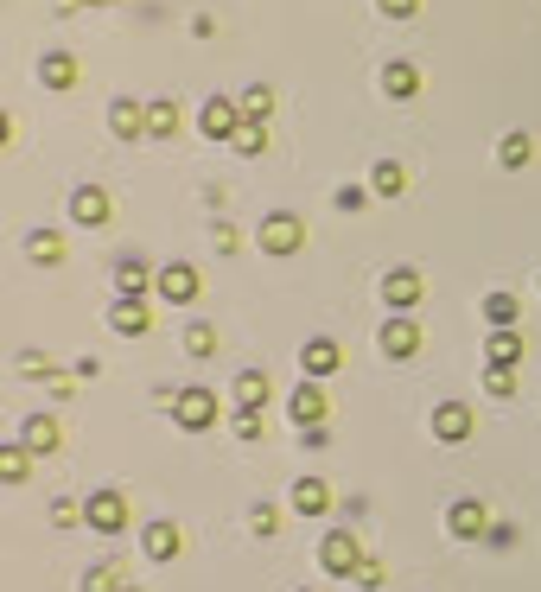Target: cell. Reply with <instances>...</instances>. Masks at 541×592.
<instances>
[{
  "label": "cell",
  "instance_id": "obj_1",
  "mask_svg": "<svg viewBox=\"0 0 541 592\" xmlns=\"http://www.w3.org/2000/svg\"><path fill=\"white\" fill-rule=\"evenodd\" d=\"M363 561H370V554L357 548V535H351V529H331L325 542H319V567L331 573V580H357Z\"/></svg>",
  "mask_w": 541,
  "mask_h": 592
},
{
  "label": "cell",
  "instance_id": "obj_2",
  "mask_svg": "<svg viewBox=\"0 0 541 592\" xmlns=\"http://www.w3.org/2000/svg\"><path fill=\"white\" fill-rule=\"evenodd\" d=\"M255 242H261V255H293V249L306 242V223L293 217V211H274V217L255 230Z\"/></svg>",
  "mask_w": 541,
  "mask_h": 592
},
{
  "label": "cell",
  "instance_id": "obj_3",
  "mask_svg": "<svg viewBox=\"0 0 541 592\" xmlns=\"http://www.w3.org/2000/svg\"><path fill=\"white\" fill-rule=\"evenodd\" d=\"M172 421H179L185 433H211V427H217V395H211V389H179Z\"/></svg>",
  "mask_w": 541,
  "mask_h": 592
},
{
  "label": "cell",
  "instance_id": "obj_4",
  "mask_svg": "<svg viewBox=\"0 0 541 592\" xmlns=\"http://www.w3.org/2000/svg\"><path fill=\"white\" fill-rule=\"evenodd\" d=\"M153 293H160L166 306H191L198 300V268H191V261H166V268L153 274Z\"/></svg>",
  "mask_w": 541,
  "mask_h": 592
},
{
  "label": "cell",
  "instance_id": "obj_5",
  "mask_svg": "<svg viewBox=\"0 0 541 592\" xmlns=\"http://www.w3.org/2000/svg\"><path fill=\"white\" fill-rule=\"evenodd\" d=\"M83 522H90L96 535H121V529H128V497H121V491H96L90 503H83Z\"/></svg>",
  "mask_w": 541,
  "mask_h": 592
},
{
  "label": "cell",
  "instance_id": "obj_6",
  "mask_svg": "<svg viewBox=\"0 0 541 592\" xmlns=\"http://www.w3.org/2000/svg\"><path fill=\"white\" fill-rule=\"evenodd\" d=\"M382 306H389L395 319H408V312L421 306V274H414V268H389V274H382Z\"/></svg>",
  "mask_w": 541,
  "mask_h": 592
},
{
  "label": "cell",
  "instance_id": "obj_7",
  "mask_svg": "<svg viewBox=\"0 0 541 592\" xmlns=\"http://www.w3.org/2000/svg\"><path fill=\"white\" fill-rule=\"evenodd\" d=\"M242 102H230V96H211V102H204V109H198V128L204 134H211V141H236V134H242Z\"/></svg>",
  "mask_w": 541,
  "mask_h": 592
},
{
  "label": "cell",
  "instance_id": "obj_8",
  "mask_svg": "<svg viewBox=\"0 0 541 592\" xmlns=\"http://www.w3.org/2000/svg\"><path fill=\"white\" fill-rule=\"evenodd\" d=\"M325 389H319V382H312V376H300V389H293L287 395V414H293V427H325Z\"/></svg>",
  "mask_w": 541,
  "mask_h": 592
},
{
  "label": "cell",
  "instance_id": "obj_9",
  "mask_svg": "<svg viewBox=\"0 0 541 592\" xmlns=\"http://www.w3.org/2000/svg\"><path fill=\"white\" fill-rule=\"evenodd\" d=\"M109 325L121 338H141L147 325H153V312H147V293H115V306H109Z\"/></svg>",
  "mask_w": 541,
  "mask_h": 592
},
{
  "label": "cell",
  "instance_id": "obj_10",
  "mask_svg": "<svg viewBox=\"0 0 541 592\" xmlns=\"http://www.w3.org/2000/svg\"><path fill=\"white\" fill-rule=\"evenodd\" d=\"M446 529L459 535V542H484V535H491V516H484L478 497H459V503L446 510Z\"/></svg>",
  "mask_w": 541,
  "mask_h": 592
},
{
  "label": "cell",
  "instance_id": "obj_11",
  "mask_svg": "<svg viewBox=\"0 0 541 592\" xmlns=\"http://www.w3.org/2000/svg\"><path fill=\"white\" fill-rule=\"evenodd\" d=\"M382 357H389V363H414V357H421V325H414V319H389V325H382Z\"/></svg>",
  "mask_w": 541,
  "mask_h": 592
},
{
  "label": "cell",
  "instance_id": "obj_12",
  "mask_svg": "<svg viewBox=\"0 0 541 592\" xmlns=\"http://www.w3.org/2000/svg\"><path fill=\"white\" fill-rule=\"evenodd\" d=\"M109 211H115V204H109V191H102V185H77L71 191V217L83 223V230H102Z\"/></svg>",
  "mask_w": 541,
  "mask_h": 592
},
{
  "label": "cell",
  "instance_id": "obj_13",
  "mask_svg": "<svg viewBox=\"0 0 541 592\" xmlns=\"http://www.w3.org/2000/svg\"><path fill=\"white\" fill-rule=\"evenodd\" d=\"M433 440H440V446L471 440V408L465 402H440V408H433Z\"/></svg>",
  "mask_w": 541,
  "mask_h": 592
},
{
  "label": "cell",
  "instance_id": "obj_14",
  "mask_svg": "<svg viewBox=\"0 0 541 592\" xmlns=\"http://www.w3.org/2000/svg\"><path fill=\"white\" fill-rule=\"evenodd\" d=\"M344 363V351L331 338H312V344H300V376H312V382H325L331 370Z\"/></svg>",
  "mask_w": 541,
  "mask_h": 592
},
{
  "label": "cell",
  "instance_id": "obj_15",
  "mask_svg": "<svg viewBox=\"0 0 541 592\" xmlns=\"http://www.w3.org/2000/svg\"><path fill=\"white\" fill-rule=\"evenodd\" d=\"M287 503H293V516H325L331 510V484L325 478H300L287 491Z\"/></svg>",
  "mask_w": 541,
  "mask_h": 592
},
{
  "label": "cell",
  "instance_id": "obj_16",
  "mask_svg": "<svg viewBox=\"0 0 541 592\" xmlns=\"http://www.w3.org/2000/svg\"><path fill=\"white\" fill-rule=\"evenodd\" d=\"M382 96H395V102H414V96H421V71H414L408 58L382 64Z\"/></svg>",
  "mask_w": 541,
  "mask_h": 592
},
{
  "label": "cell",
  "instance_id": "obj_17",
  "mask_svg": "<svg viewBox=\"0 0 541 592\" xmlns=\"http://www.w3.org/2000/svg\"><path fill=\"white\" fill-rule=\"evenodd\" d=\"M20 446H26V452H58L64 433H58V421H51V414H32V421L20 427Z\"/></svg>",
  "mask_w": 541,
  "mask_h": 592
},
{
  "label": "cell",
  "instance_id": "obj_18",
  "mask_svg": "<svg viewBox=\"0 0 541 592\" xmlns=\"http://www.w3.org/2000/svg\"><path fill=\"white\" fill-rule=\"evenodd\" d=\"M141 554H147V561H172V554H179V529H172V522H147V529H141Z\"/></svg>",
  "mask_w": 541,
  "mask_h": 592
},
{
  "label": "cell",
  "instance_id": "obj_19",
  "mask_svg": "<svg viewBox=\"0 0 541 592\" xmlns=\"http://www.w3.org/2000/svg\"><path fill=\"white\" fill-rule=\"evenodd\" d=\"M109 128L121 134V141H134V134H147V109L121 96V102H109Z\"/></svg>",
  "mask_w": 541,
  "mask_h": 592
},
{
  "label": "cell",
  "instance_id": "obj_20",
  "mask_svg": "<svg viewBox=\"0 0 541 592\" xmlns=\"http://www.w3.org/2000/svg\"><path fill=\"white\" fill-rule=\"evenodd\" d=\"M370 191H376V198H401V191H408V172H401V160H376Z\"/></svg>",
  "mask_w": 541,
  "mask_h": 592
},
{
  "label": "cell",
  "instance_id": "obj_21",
  "mask_svg": "<svg viewBox=\"0 0 541 592\" xmlns=\"http://www.w3.org/2000/svg\"><path fill=\"white\" fill-rule=\"evenodd\" d=\"M516 312H522V300H516V293H484V319H491V332H510V325H516Z\"/></svg>",
  "mask_w": 541,
  "mask_h": 592
},
{
  "label": "cell",
  "instance_id": "obj_22",
  "mask_svg": "<svg viewBox=\"0 0 541 592\" xmlns=\"http://www.w3.org/2000/svg\"><path fill=\"white\" fill-rule=\"evenodd\" d=\"M39 77L51 83V90H71V83H77V58H71V51H51V58L39 64Z\"/></svg>",
  "mask_w": 541,
  "mask_h": 592
},
{
  "label": "cell",
  "instance_id": "obj_23",
  "mask_svg": "<svg viewBox=\"0 0 541 592\" xmlns=\"http://www.w3.org/2000/svg\"><path fill=\"white\" fill-rule=\"evenodd\" d=\"M484 357H491V363H510V370H516V363H522V338H516V325H510V332H491V338H484Z\"/></svg>",
  "mask_w": 541,
  "mask_h": 592
},
{
  "label": "cell",
  "instance_id": "obj_24",
  "mask_svg": "<svg viewBox=\"0 0 541 592\" xmlns=\"http://www.w3.org/2000/svg\"><path fill=\"white\" fill-rule=\"evenodd\" d=\"M172 128H179V102H172V96H153V102H147V134H160V141H166Z\"/></svg>",
  "mask_w": 541,
  "mask_h": 592
},
{
  "label": "cell",
  "instance_id": "obj_25",
  "mask_svg": "<svg viewBox=\"0 0 541 592\" xmlns=\"http://www.w3.org/2000/svg\"><path fill=\"white\" fill-rule=\"evenodd\" d=\"M268 395H274V382L261 376V370H242V376H236V402H242V408H261Z\"/></svg>",
  "mask_w": 541,
  "mask_h": 592
},
{
  "label": "cell",
  "instance_id": "obj_26",
  "mask_svg": "<svg viewBox=\"0 0 541 592\" xmlns=\"http://www.w3.org/2000/svg\"><path fill=\"white\" fill-rule=\"evenodd\" d=\"M26 255L58 268V261H64V236H58V230H32V236H26Z\"/></svg>",
  "mask_w": 541,
  "mask_h": 592
},
{
  "label": "cell",
  "instance_id": "obj_27",
  "mask_svg": "<svg viewBox=\"0 0 541 592\" xmlns=\"http://www.w3.org/2000/svg\"><path fill=\"white\" fill-rule=\"evenodd\" d=\"M83 592H134V586L121 580V567H115V561H102V567L83 573Z\"/></svg>",
  "mask_w": 541,
  "mask_h": 592
},
{
  "label": "cell",
  "instance_id": "obj_28",
  "mask_svg": "<svg viewBox=\"0 0 541 592\" xmlns=\"http://www.w3.org/2000/svg\"><path fill=\"white\" fill-rule=\"evenodd\" d=\"M115 281H121V293H153V281H147V261H141V255H121Z\"/></svg>",
  "mask_w": 541,
  "mask_h": 592
},
{
  "label": "cell",
  "instance_id": "obj_29",
  "mask_svg": "<svg viewBox=\"0 0 541 592\" xmlns=\"http://www.w3.org/2000/svg\"><path fill=\"white\" fill-rule=\"evenodd\" d=\"M497 166H503V172H522V166H529V134H503V141H497Z\"/></svg>",
  "mask_w": 541,
  "mask_h": 592
},
{
  "label": "cell",
  "instance_id": "obj_30",
  "mask_svg": "<svg viewBox=\"0 0 541 592\" xmlns=\"http://www.w3.org/2000/svg\"><path fill=\"white\" fill-rule=\"evenodd\" d=\"M274 109V90L268 83H249V90H242V115H249V128H261V115Z\"/></svg>",
  "mask_w": 541,
  "mask_h": 592
},
{
  "label": "cell",
  "instance_id": "obj_31",
  "mask_svg": "<svg viewBox=\"0 0 541 592\" xmlns=\"http://www.w3.org/2000/svg\"><path fill=\"white\" fill-rule=\"evenodd\" d=\"M484 389H491L497 402H510V395H516V370H510V363H484Z\"/></svg>",
  "mask_w": 541,
  "mask_h": 592
},
{
  "label": "cell",
  "instance_id": "obj_32",
  "mask_svg": "<svg viewBox=\"0 0 541 592\" xmlns=\"http://www.w3.org/2000/svg\"><path fill=\"white\" fill-rule=\"evenodd\" d=\"M261 433H268L261 408H242V414H236V440H242V446H261Z\"/></svg>",
  "mask_w": 541,
  "mask_h": 592
},
{
  "label": "cell",
  "instance_id": "obj_33",
  "mask_svg": "<svg viewBox=\"0 0 541 592\" xmlns=\"http://www.w3.org/2000/svg\"><path fill=\"white\" fill-rule=\"evenodd\" d=\"M185 351H191V357L204 363V357L217 351V332H211V325H185Z\"/></svg>",
  "mask_w": 541,
  "mask_h": 592
},
{
  "label": "cell",
  "instance_id": "obj_34",
  "mask_svg": "<svg viewBox=\"0 0 541 592\" xmlns=\"http://www.w3.org/2000/svg\"><path fill=\"white\" fill-rule=\"evenodd\" d=\"M0 478H7V484L26 478V446H7V452H0Z\"/></svg>",
  "mask_w": 541,
  "mask_h": 592
},
{
  "label": "cell",
  "instance_id": "obj_35",
  "mask_svg": "<svg viewBox=\"0 0 541 592\" xmlns=\"http://www.w3.org/2000/svg\"><path fill=\"white\" fill-rule=\"evenodd\" d=\"M249 529H255V535H274V529H281V510H274V503H255V510H249Z\"/></svg>",
  "mask_w": 541,
  "mask_h": 592
},
{
  "label": "cell",
  "instance_id": "obj_36",
  "mask_svg": "<svg viewBox=\"0 0 541 592\" xmlns=\"http://www.w3.org/2000/svg\"><path fill=\"white\" fill-rule=\"evenodd\" d=\"M230 147L242 153V160H255V153H268V134H261V128H242V134H236Z\"/></svg>",
  "mask_w": 541,
  "mask_h": 592
},
{
  "label": "cell",
  "instance_id": "obj_37",
  "mask_svg": "<svg viewBox=\"0 0 541 592\" xmlns=\"http://www.w3.org/2000/svg\"><path fill=\"white\" fill-rule=\"evenodd\" d=\"M484 548L510 554V548H516V522H491V535H484Z\"/></svg>",
  "mask_w": 541,
  "mask_h": 592
},
{
  "label": "cell",
  "instance_id": "obj_38",
  "mask_svg": "<svg viewBox=\"0 0 541 592\" xmlns=\"http://www.w3.org/2000/svg\"><path fill=\"white\" fill-rule=\"evenodd\" d=\"M363 204H370V191H363V185H338V211H363Z\"/></svg>",
  "mask_w": 541,
  "mask_h": 592
},
{
  "label": "cell",
  "instance_id": "obj_39",
  "mask_svg": "<svg viewBox=\"0 0 541 592\" xmlns=\"http://www.w3.org/2000/svg\"><path fill=\"white\" fill-rule=\"evenodd\" d=\"M51 522H58V529H77L83 510H77V503H51Z\"/></svg>",
  "mask_w": 541,
  "mask_h": 592
},
{
  "label": "cell",
  "instance_id": "obj_40",
  "mask_svg": "<svg viewBox=\"0 0 541 592\" xmlns=\"http://www.w3.org/2000/svg\"><path fill=\"white\" fill-rule=\"evenodd\" d=\"M382 13H389V20H408V13H421V0H376Z\"/></svg>",
  "mask_w": 541,
  "mask_h": 592
},
{
  "label": "cell",
  "instance_id": "obj_41",
  "mask_svg": "<svg viewBox=\"0 0 541 592\" xmlns=\"http://www.w3.org/2000/svg\"><path fill=\"white\" fill-rule=\"evenodd\" d=\"M217 249H223V255H236V249H242V236L230 230V223H217Z\"/></svg>",
  "mask_w": 541,
  "mask_h": 592
},
{
  "label": "cell",
  "instance_id": "obj_42",
  "mask_svg": "<svg viewBox=\"0 0 541 592\" xmlns=\"http://www.w3.org/2000/svg\"><path fill=\"white\" fill-rule=\"evenodd\" d=\"M300 440H306V452H325L331 440H325V427H300Z\"/></svg>",
  "mask_w": 541,
  "mask_h": 592
}]
</instances>
